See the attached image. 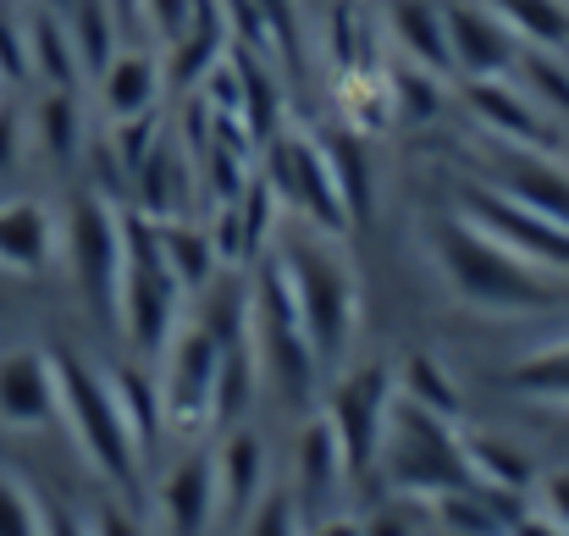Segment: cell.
<instances>
[{
	"label": "cell",
	"mask_w": 569,
	"mask_h": 536,
	"mask_svg": "<svg viewBox=\"0 0 569 536\" xmlns=\"http://www.w3.org/2000/svg\"><path fill=\"white\" fill-rule=\"evenodd\" d=\"M426 249L448 282V294L481 316H548L565 305L559 277L537 271L515 249H503L492 232H481L465 210L426 221Z\"/></svg>",
	"instance_id": "6da1fadb"
},
{
	"label": "cell",
	"mask_w": 569,
	"mask_h": 536,
	"mask_svg": "<svg viewBox=\"0 0 569 536\" xmlns=\"http://www.w3.org/2000/svg\"><path fill=\"white\" fill-rule=\"evenodd\" d=\"M266 260L282 271L293 310H299V327L321 359V370H343L355 332H360V271H355L349 249L338 244V232L293 221L271 238Z\"/></svg>",
	"instance_id": "7a4b0ae2"
},
{
	"label": "cell",
	"mask_w": 569,
	"mask_h": 536,
	"mask_svg": "<svg viewBox=\"0 0 569 536\" xmlns=\"http://www.w3.org/2000/svg\"><path fill=\"white\" fill-rule=\"evenodd\" d=\"M50 370H56V420H67L78 454L89 459V470L122 493H139L144 476V454L122 420V404L111 393V376L100 365L78 355V349H50Z\"/></svg>",
	"instance_id": "3957f363"
},
{
	"label": "cell",
	"mask_w": 569,
	"mask_h": 536,
	"mask_svg": "<svg viewBox=\"0 0 569 536\" xmlns=\"http://www.w3.org/2000/svg\"><path fill=\"white\" fill-rule=\"evenodd\" d=\"M122 244H128V255H122V282H117V321H122L128 349L144 365H156L183 327L189 294L172 277V266L161 260L156 221H144L139 210H122Z\"/></svg>",
	"instance_id": "277c9868"
},
{
	"label": "cell",
	"mask_w": 569,
	"mask_h": 536,
	"mask_svg": "<svg viewBox=\"0 0 569 536\" xmlns=\"http://www.w3.org/2000/svg\"><path fill=\"white\" fill-rule=\"evenodd\" d=\"M377 465L392 493L420 498V504L476 482L470 459H465V437L453 431V420L409 404L403 393H392V404H387V431H381Z\"/></svg>",
	"instance_id": "5b68a950"
},
{
	"label": "cell",
	"mask_w": 569,
	"mask_h": 536,
	"mask_svg": "<svg viewBox=\"0 0 569 536\" xmlns=\"http://www.w3.org/2000/svg\"><path fill=\"white\" fill-rule=\"evenodd\" d=\"M249 355H254V370L266 376V387L288 409H305L316 398L321 376H327L310 338H305V327H299L293 294H288V282L271 260L249 277Z\"/></svg>",
	"instance_id": "8992f818"
},
{
	"label": "cell",
	"mask_w": 569,
	"mask_h": 536,
	"mask_svg": "<svg viewBox=\"0 0 569 536\" xmlns=\"http://www.w3.org/2000/svg\"><path fill=\"white\" fill-rule=\"evenodd\" d=\"M61 255L72 271V288L89 299L100 321H117V282H122V210L100 188H83L61 210Z\"/></svg>",
	"instance_id": "52a82bcc"
},
{
	"label": "cell",
	"mask_w": 569,
	"mask_h": 536,
	"mask_svg": "<svg viewBox=\"0 0 569 536\" xmlns=\"http://www.w3.org/2000/svg\"><path fill=\"white\" fill-rule=\"evenodd\" d=\"M260 182L271 188V199L282 210H293V221L305 227H321V232H343L349 227V210L332 188V172L321 161V145L316 133H293V128H277L260 150Z\"/></svg>",
	"instance_id": "ba28073f"
},
{
	"label": "cell",
	"mask_w": 569,
	"mask_h": 536,
	"mask_svg": "<svg viewBox=\"0 0 569 536\" xmlns=\"http://www.w3.org/2000/svg\"><path fill=\"white\" fill-rule=\"evenodd\" d=\"M392 393H398V387H392L387 359H371V365H360V370H343V376H332V387H327L321 420H327L332 437H338V454H343L349 482H360V476L377 470Z\"/></svg>",
	"instance_id": "9c48e42d"
},
{
	"label": "cell",
	"mask_w": 569,
	"mask_h": 536,
	"mask_svg": "<svg viewBox=\"0 0 569 536\" xmlns=\"http://www.w3.org/2000/svg\"><path fill=\"white\" fill-rule=\"evenodd\" d=\"M156 381H161V415H167V431L178 437H204L216 420H210V404H216V365H221V344L183 321L178 338L167 344V355L156 359Z\"/></svg>",
	"instance_id": "30bf717a"
},
{
	"label": "cell",
	"mask_w": 569,
	"mask_h": 536,
	"mask_svg": "<svg viewBox=\"0 0 569 536\" xmlns=\"http://www.w3.org/2000/svg\"><path fill=\"white\" fill-rule=\"evenodd\" d=\"M459 210H465L481 232H492L503 249H515L520 260H531L537 271L569 277V227L537 216V210H526V205H515V199L498 193V188H470V193L459 199Z\"/></svg>",
	"instance_id": "8fae6325"
},
{
	"label": "cell",
	"mask_w": 569,
	"mask_h": 536,
	"mask_svg": "<svg viewBox=\"0 0 569 536\" xmlns=\"http://www.w3.org/2000/svg\"><path fill=\"white\" fill-rule=\"evenodd\" d=\"M465 106L481 122V133L492 145H515V150H559V122L515 83V78H465Z\"/></svg>",
	"instance_id": "7c38bea8"
},
{
	"label": "cell",
	"mask_w": 569,
	"mask_h": 536,
	"mask_svg": "<svg viewBox=\"0 0 569 536\" xmlns=\"http://www.w3.org/2000/svg\"><path fill=\"white\" fill-rule=\"evenodd\" d=\"M448 17V50H453V72L465 78H515L526 44L509 33V22L481 6V0H442Z\"/></svg>",
	"instance_id": "4fadbf2b"
},
{
	"label": "cell",
	"mask_w": 569,
	"mask_h": 536,
	"mask_svg": "<svg viewBox=\"0 0 569 536\" xmlns=\"http://www.w3.org/2000/svg\"><path fill=\"white\" fill-rule=\"evenodd\" d=\"M487 188L509 193L515 205L548 216L569 227V167L548 150H515V145H492L487 139Z\"/></svg>",
	"instance_id": "5bb4252c"
},
{
	"label": "cell",
	"mask_w": 569,
	"mask_h": 536,
	"mask_svg": "<svg viewBox=\"0 0 569 536\" xmlns=\"http://www.w3.org/2000/svg\"><path fill=\"white\" fill-rule=\"evenodd\" d=\"M61 255V221L50 216V205L17 193L0 199V271L6 277H39L50 271Z\"/></svg>",
	"instance_id": "9a60e30c"
},
{
	"label": "cell",
	"mask_w": 569,
	"mask_h": 536,
	"mask_svg": "<svg viewBox=\"0 0 569 536\" xmlns=\"http://www.w3.org/2000/svg\"><path fill=\"white\" fill-rule=\"evenodd\" d=\"M56 420V370L50 349H6L0 355V426L39 431Z\"/></svg>",
	"instance_id": "2e32d148"
},
{
	"label": "cell",
	"mask_w": 569,
	"mask_h": 536,
	"mask_svg": "<svg viewBox=\"0 0 569 536\" xmlns=\"http://www.w3.org/2000/svg\"><path fill=\"white\" fill-rule=\"evenodd\" d=\"M381 28L398 50V61L426 67L437 78L453 72V50H448V17L442 0H387L381 6Z\"/></svg>",
	"instance_id": "e0dca14e"
},
{
	"label": "cell",
	"mask_w": 569,
	"mask_h": 536,
	"mask_svg": "<svg viewBox=\"0 0 569 536\" xmlns=\"http://www.w3.org/2000/svg\"><path fill=\"white\" fill-rule=\"evenodd\" d=\"M349 482L343 470V454H338V437L332 426L316 415L305 420L299 431V454H293V504H299V520H327V504L338 498V487Z\"/></svg>",
	"instance_id": "ac0fdd59"
},
{
	"label": "cell",
	"mask_w": 569,
	"mask_h": 536,
	"mask_svg": "<svg viewBox=\"0 0 569 536\" xmlns=\"http://www.w3.org/2000/svg\"><path fill=\"white\" fill-rule=\"evenodd\" d=\"M156 509H161L172 536H199L216 520V454L210 448H193L167 470V482L156 493Z\"/></svg>",
	"instance_id": "d6986e66"
},
{
	"label": "cell",
	"mask_w": 569,
	"mask_h": 536,
	"mask_svg": "<svg viewBox=\"0 0 569 536\" xmlns=\"http://www.w3.org/2000/svg\"><path fill=\"white\" fill-rule=\"evenodd\" d=\"M266 493V437L249 426H232L216 448V515L243 520Z\"/></svg>",
	"instance_id": "ffe728a7"
},
{
	"label": "cell",
	"mask_w": 569,
	"mask_h": 536,
	"mask_svg": "<svg viewBox=\"0 0 569 536\" xmlns=\"http://www.w3.org/2000/svg\"><path fill=\"white\" fill-rule=\"evenodd\" d=\"M316 145H321V161H327V172H332V188H338V199H343L349 221H366V216H371V199H377L371 139H366V133H355L349 122H332V128H321V133H316Z\"/></svg>",
	"instance_id": "44dd1931"
},
{
	"label": "cell",
	"mask_w": 569,
	"mask_h": 536,
	"mask_svg": "<svg viewBox=\"0 0 569 536\" xmlns=\"http://www.w3.org/2000/svg\"><path fill=\"white\" fill-rule=\"evenodd\" d=\"M128 182H133V210H139L144 221H178V216L189 210L193 167L172 139H161Z\"/></svg>",
	"instance_id": "7402d4cb"
},
{
	"label": "cell",
	"mask_w": 569,
	"mask_h": 536,
	"mask_svg": "<svg viewBox=\"0 0 569 536\" xmlns=\"http://www.w3.org/2000/svg\"><path fill=\"white\" fill-rule=\"evenodd\" d=\"M161 83H167V72H161L156 56H144V50H117V56L106 61V72H100V106H106L111 122L150 117L156 100H161Z\"/></svg>",
	"instance_id": "603a6c76"
},
{
	"label": "cell",
	"mask_w": 569,
	"mask_h": 536,
	"mask_svg": "<svg viewBox=\"0 0 569 536\" xmlns=\"http://www.w3.org/2000/svg\"><path fill=\"white\" fill-rule=\"evenodd\" d=\"M22 33H28V72L44 83V89H78V50H72V33H67V17L61 11H28L22 17Z\"/></svg>",
	"instance_id": "cb8c5ba5"
},
{
	"label": "cell",
	"mask_w": 569,
	"mask_h": 536,
	"mask_svg": "<svg viewBox=\"0 0 569 536\" xmlns=\"http://www.w3.org/2000/svg\"><path fill=\"white\" fill-rule=\"evenodd\" d=\"M465 459H470V476L481 482V487H498V493H531L537 487V465H531V454L520 448V443H509V437H498V431H470L465 437Z\"/></svg>",
	"instance_id": "d4e9b609"
},
{
	"label": "cell",
	"mask_w": 569,
	"mask_h": 536,
	"mask_svg": "<svg viewBox=\"0 0 569 536\" xmlns=\"http://www.w3.org/2000/svg\"><path fill=\"white\" fill-rule=\"evenodd\" d=\"M156 244H161V260L172 266V277L183 282L189 299L216 277V271H221V255H216L210 227H193L189 216H178V221H156Z\"/></svg>",
	"instance_id": "484cf974"
},
{
	"label": "cell",
	"mask_w": 569,
	"mask_h": 536,
	"mask_svg": "<svg viewBox=\"0 0 569 536\" xmlns=\"http://www.w3.org/2000/svg\"><path fill=\"white\" fill-rule=\"evenodd\" d=\"M106 376H111V393H117V404H122V420H128V431H133L139 454L150 459L156 437L167 431V415H161V381H156V370L139 359V365H122V370H106Z\"/></svg>",
	"instance_id": "4316f807"
},
{
	"label": "cell",
	"mask_w": 569,
	"mask_h": 536,
	"mask_svg": "<svg viewBox=\"0 0 569 536\" xmlns=\"http://www.w3.org/2000/svg\"><path fill=\"white\" fill-rule=\"evenodd\" d=\"M33 145L56 167H72L83 156V106H78V89H44L39 95V106H33Z\"/></svg>",
	"instance_id": "83f0119b"
},
{
	"label": "cell",
	"mask_w": 569,
	"mask_h": 536,
	"mask_svg": "<svg viewBox=\"0 0 569 536\" xmlns=\"http://www.w3.org/2000/svg\"><path fill=\"white\" fill-rule=\"evenodd\" d=\"M492 6L526 50L569 56V0H481Z\"/></svg>",
	"instance_id": "f1b7e54d"
},
{
	"label": "cell",
	"mask_w": 569,
	"mask_h": 536,
	"mask_svg": "<svg viewBox=\"0 0 569 536\" xmlns=\"http://www.w3.org/2000/svg\"><path fill=\"white\" fill-rule=\"evenodd\" d=\"M117 11H111V0H72V11H67V33H72V50H78V67L83 72H106V61L122 50L117 44Z\"/></svg>",
	"instance_id": "f546056e"
},
{
	"label": "cell",
	"mask_w": 569,
	"mask_h": 536,
	"mask_svg": "<svg viewBox=\"0 0 569 536\" xmlns=\"http://www.w3.org/2000/svg\"><path fill=\"white\" fill-rule=\"evenodd\" d=\"M509 387L531 404H553V409H569V338L559 344H542L537 355H526L515 370H509Z\"/></svg>",
	"instance_id": "4dcf8cb0"
},
{
	"label": "cell",
	"mask_w": 569,
	"mask_h": 536,
	"mask_svg": "<svg viewBox=\"0 0 569 536\" xmlns=\"http://www.w3.org/2000/svg\"><path fill=\"white\" fill-rule=\"evenodd\" d=\"M398 393L442 420H459V381L448 376V365L437 355H409L398 365Z\"/></svg>",
	"instance_id": "1f68e13d"
},
{
	"label": "cell",
	"mask_w": 569,
	"mask_h": 536,
	"mask_svg": "<svg viewBox=\"0 0 569 536\" xmlns=\"http://www.w3.org/2000/svg\"><path fill=\"white\" fill-rule=\"evenodd\" d=\"M515 83H520L559 128L569 122V61L565 56H553V50H526L520 67H515Z\"/></svg>",
	"instance_id": "d6a6232c"
},
{
	"label": "cell",
	"mask_w": 569,
	"mask_h": 536,
	"mask_svg": "<svg viewBox=\"0 0 569 536\" xmlns=\"http://www.w3.org/2000/svg\"><path fill=\"white\" fill-rule=\"evenodd\" d=\"M387 83H392V117L426 122V117H437V111H442V78H437V72L398 61V67L387 72Z\"/></svg>",
	"instance_id": "836d02e7"
},
{
	"label": "cell",
	"mask_w": 569,
	"mask_h": 536,
	"mask_svg": "<svg viewBox=\"0 0 569 536\" xmlns=\"http://www.w3.org/2000/svg\"><path fill=\"white\" fill-rule=\"evenodd\" d=\"M238 536H305V520H299V504L288 487H266L260 504L238 520Z\"/></svg>",
	"instance_id": "e575fe53"
},
{
	"label": "cell",
	"mask_w": 569,
	"mask_h": 536,
	"mask_svg": "<svg viewBox=\"0 0 569 536\" xmlns=\"http://www.w3.org/2000/svg\"><path fill=\"white\" fill-rule=\"evenodd\" d=\"M0 536H39V498L11 470H0Z\"/></svg>",
	"instance_id": "d590c367"
},
{
	"label": "cell",
	"mask_w": 569,
	"mask_h": 536,
	"mask_svg": "<svg viewBox=\"0 0 569 536\" xmlns=\"http://www.w3.org/2000/svg\"><path fill=\"white\" fill-rule=\"evenodd\" d=\"M431 520V504L420 509V498H403V493H392L387 504H381L371 520H360V532L366 536H420V526Z\"/></svg>",
	"instance_id": "8d00e7d4"
},
{
	"label": "cell",
	"mask_w": 569,
	"mask_h": 536,
	"mask_svg": "<svg viewBox=\"0 0 569 536\" xmlns=\"http://www.w3.org/2000/svg\"><path fill=\"white\" fill-rule=\"evenodd\" d=\"M28 33H22V17L0 11V83H28Z\"/></svg>",
	"instance_id": "74e56055"
},
{
	"label": "cell",
	"mask_w": 569,
	"mask_h": 536,
	"mask_svg": "<svg viewBox=\"0 0 569 536\" xmlns=\"http://www.w3.org/2000/svg\"><path fill=\"white\" fill-rule=\"evenodd\" d=\"M531 493H537V515L553 520V526L569 536V465L565 470H542Z\"/></svg>",
	"instance_id": "f35d334b"
},
{
	"label": "cell",
	"mask_w": 569,
	"mask_h": 536,
	"mask_svg": "<svg viewBox=\"0 0 569 536\" xmlns=\"http://www.w3.org/2000/svg\"><path fill=\"white\" fill-rule=\"evenodd\" d=\"M193 11H199V0H139V17L172 44L178 33H189Z\"/></svg>",
	"instance_id": "ab89813d"
},
{
	"label": "cell",
	"mask_w": 569,
	"mask_h": 536,
	"mask_svg": "<svg viewBox=\"0 0 569 536\" xmlns=\"http://www.w3.org/2000/svg\"><path fill=\"white\" fill-rule=\"evenodd\" d=\"M39 536H94V532H89V520L78 509H67L56 498H39Z\"/></svg>",
	"instance_id": "60d3db41"
},
{
	"label": "cell",
	"mask_w": 569,
	"mask_h": 536,
	"mask_svg": "<svg viewBox=\"0 0 569 536\" xmlns=\"http://www.w3.org/2000/svg\"><path fill=\"white\" fill-rule=\"evenodd\" d=\"M89 532L94 536H144V526H139L133 509H122V504H100L94 520H89Z\"/></svg>",
	"instance_id": "b9f144b4"
},
{
	"label": "cell",
	"mask_w": 569,
	"mask_h": 536,
	"mask_svg": "<svg viewBox=\"0 0 569 536\" xmlns=\"http://www.w3.org/2000/svg\"><path fill=\"white\" fill-rule=\"evenodd\" d=\"M22 145H28V133H22V117L0 100V172H11L17 161H22Z\"/></svg>",
	"instance_id": "7bdbcfd3"
},
{
	"label": "cell",
	"mask_w": 569,
	"mask_h": 536,
	"mask_svg": "<svg viewBox=\"0 0 569 536\" xmlns=\"http://www.w3.org/2000/svg\"><path fill=\"white\" fill-rule=\"evenodd\" d=\"M260 6V17H266V33H271V44H288L293 39V0H254Z\"/></svg>",
	"instance_id": "ee69618b"
},
{
	"label": "cell",
	"mask_w": 569,
	"mask_h": 536,
	"mask_svg": "<svg viewBox=\"0 0 569 536\" xmlns=\"http://www.w3.org/2000/svg\"><path fill=\"white\" fill-rule=\"evenodd\" d=\"M509 536H565V532H559L553 520H542L537 509H526V515H520V520L509 526Z\"/></svg>",
	"instance_id": "f6af8a7d"
},
{
	"label": "cell",
	"mask_w": 569,
	"mask_h": 536,
	"mask_svg": "<svg viewBox=\"0 0 569 536\" xmlns=\"http://www.w3.org/2000/svg\"><path fill=\"white\" fill-rule=\"evenodd\" d=\"M310 536H366L360 532V520H343V515H327V520H316V532Z\"/></svg>",
	"instance_id": "bcb514c9"
},
{
	"label": "cell",
	"mask_w": 569,
	"mask_h": 536,
	"mask_svg": "<svg viewBox=\"0 0 569 536\" xmlns=\"http://www.w3.org/2000/svg\"><path fill=\"white\" fill-rule=\"evenodd\" d=\"M111 11H117V17H133V11H139V0H111Z\"/></svg>",
	"instance_id": "7dc6e473"
},
{
	"label": "cell",
	"mask_w": 569,
	"mask_h": 536,
	"mask_svg": "<svg viewBox=\"0 0 569 536\" xmlns=\"http://www.w3.org/2000/svg\"><path fill=\"white\" fill-rule=\"evenodd\" d=\"M39 6H44V11H61V17L72 11V0H39Z\"/></svg>",
	"instance_id": "c3c4849f"
},
{
	"label": "cell",
	"mask_w": 569,
	"mask_h": 536,
	"mask_svg": "<svg viewBox=\"0 0 569 536\" xmlns=\"http://www.w3.org/2000/svg\"><path fill=\"white\" fill-rule=\"evenodd\" d=\"M0 89H6V83H0Z\"/></svg>",
	"instance_id": "681fc988"
}]
</instances>
